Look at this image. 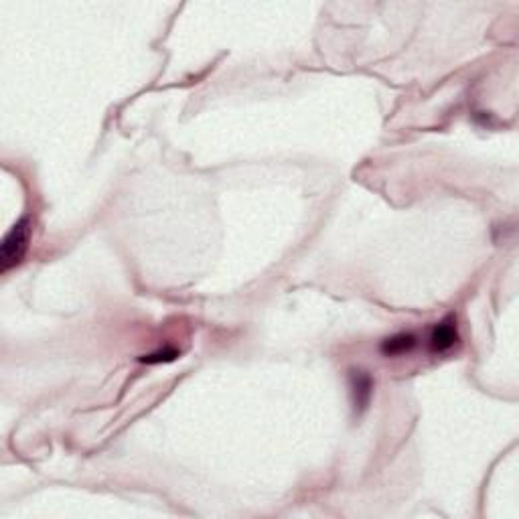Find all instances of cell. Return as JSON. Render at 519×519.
<instances>
[{
    "mask_svg": "<svg viewBox=\"0 0 519 519\" xmlns=\"http://www.w3.org/2000/svg\"><path fill=\"white\" fill-rule=\"evenodd\" d=\"M32 224L29 217L18 219L13 229L4 236L2 245H0V270L8 272L11 268L18 266L27 250H29V242H31Z\"/></svg>",
    "mask_w": 519,
    "mask_h": 519,
    "instance_id": "obj_1",
    "label": "cell"
},
{
    "mask_svg": "<svg viewBox=\"0 0 519 519\" xmlns=\"http://www.w3.org/2000/svg\"><path fill=\"white\" fill-rule=\"evenodd\" d=\"M458 343V331H456V321L454 317H446L444 321L432 329V335H430V349L434 353H446L448 349H453L454 345Z\"/></svg>",
    "mask_w": 519,
    "mask_h": 519,
    "instance_id": "obj_2",
    "label": "cell"
},
{
    "mask_svg": "<svg viewBox=\"0 0 519 519\" xmlns=\"http://www.w3.org/2000/svg\"><path fill=\"white\" fill-rule=\"evenodd\" d=\"M414 345H416V337L412 333H398L381 343V353L388 357L404 355L414 349Z\"/></svg>",
    "mask_w": 519,
    "mask_h": 519,
    "instance_id": "obj_3",
    "label": "cell"
},
{
    "mask_svg": "<svg viewBox=\"0 0 519 519\" xmlns=\"http://www.w3.org/2000/svg\"><path fill=\"white\" fill-rule=\"evenodd\" d=\"M351 388H353L355 408L363 410L370 402V396H372V379H370V375L363 372L351 373Z\"/></svg>",
    "mask_w": 519,
    "mask_h": 519,
    "instance_id": "obj_4",
    "label": "cell"
},
{
    "mask_svg": "<svg viewBox=\"0 0 519 519\" xmlns=\"http://www.w3.org/2000/svg\"><path fill=\"white\" fill-rule=\"evenodd\" d=\"M178 353L175 349H166V351H159V353H152V355H145L142 361L145 363H161V361H173Z\"/></svg>",
    "mask_w": 519,
    "mask_h": 519,
    "instance_id": "obj_5",
    "label": "cell"
}]
</instances>
